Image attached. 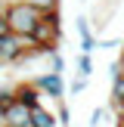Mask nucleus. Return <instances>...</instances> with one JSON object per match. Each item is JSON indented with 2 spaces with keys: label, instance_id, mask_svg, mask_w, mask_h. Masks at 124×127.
Instances as JSON below:
<instances>
[{
  "label": "nucleus",
  "instance_id": "a211bd4d",
  "mask_svg": "<svg viewBox=\"0 0 124 127\" xmlns=\"http://www.w3.org/2000/svg\"><path fill=\"white\" fill-rule=\"evenodd\" d=\"M118 127H121V124H118Z\"/></svg>",
  "mask_w": 124,
  "mask_h": 127
},
{
  "label": "nucleus",
  "instance_id": "9d476101",
  "mask_svg": "<svg viewBox=\"0 0 124 127\" xmlns=\"http://www.w3.org/2000/svg\"><path fill=\"white\" fill-rule=\"evenodd\" d=\"M74 31H78V37L96 34V31H93V25H90V16H81V12H78V19H74Z\"/></svg>",
  "mask_w": 124,
  "mask_h": 127
},
{
  "label": "nucleus",
  "instance_id": "7ed1b4c3",
  "mask_svg": "<svg viewBox=\"0 0 124 127\" xmlns=\"http://www.w3.org/2000/svg\"><path fill=\"white\" fill-rule=\"evenodd\" d=\"M34 84L40 87L43 96L56 99V102H62V99H65V93H68V87H65V81H62V74H59V71H43V74H37Z\"/></svg>",
  "mask_w": 124,
  "mask_h": 127
},
{
  "label": "nucleus",
  "instance_id": "f03ea898",
  "mask_svg": "<svg viewBox=\"0 0 124 127\" xmlns=\"http://www.w3.org/2000/svg\"><path fill=\"white\" fill-rule=\"evenodd\" d=\"M59 37H62V25H59V9L56 12H43L40 22L34 28V40L40 43V53L50 56L59 50Z\"/></svg>",
  "mask_w": 124,
  "mask_h": 127
},
{
  "label": "nucleus",
  "instance_id": "f3484780",
  "mask_svg": "<svg viewBox=\"0 0 124 127\" xmlns=\"http://www.w3.org/2000/svg\"><path fill=\"white\" fill-rule=\"evenodd\" d=\"M6 9H9V0H0V16H3Z\"/></svg>",
  "mask_w": 124,
  "mask_h": 127
},
{
  "label": "nucleus",
  "instance_id": "39448f33",
  "mask_svg": "<svg viewBox=\"0 0 124 127\" xmlns=\"http://www.w3.org/2000/svg\"><path fill=\"white\" fill-rule=\"evenodd\" d=\"M3 127H31V105H25V102L16 99L6 109V124Z\"/></svg>",
  "mask_w": 124,
  "mask_h": 127
},
{
  "label": "nucleus",
  "instance_id": "423d86ee",
  "mask_svg": "<svg viewBox=\"0 0 124 127\" xmlns=\"http://www.w3.org/2000/svg\"><path fill=\"white\" fill-rule=\"evenodd\" d=\"M16 99L25 102V105H31V109H37L40 99H43V93H40V87H37L34 81H28V84H19L16 87Z\"/></svg>",
  "mask_w": 124,
  "mask_h": 127
},
{
  "label": "nucleus",
  "instance_id": "dca6fc26",
  "mask_svg": "<svg viewBox=\"0 0 124 127\" xmlns=\"http://www.w3.org/2000/svg\"><path fill=\"white\" fill-rule=\"evenodd\" d=\"M102 124V109H93V115H90V127H99Z\"/></svg>",
  "mask_w": 124,
  "mask_h": 127
},
{
  "label": "nucleus",
  "instance_id": "f8f14e48",
  "mask_svg": "<svg viewBox=\"0 0 124 127\" xmlns=\"http://www.w3.org/2000/svg\"><path fill=\"white\" fill-rule=\"evenodd\" d=\"M50 71H65V56L59 53V50H56V53H50Z\"/></svg>",
  "mask_w": 124,
  "mask_h": 127
},
{
  "label": "nucleus",
  "instance_id": "0eeeda50",
  "mask_svg": "<svg viewBox=\"0 0 124 127\" xmlns=\"http://www.w3.org/2000/svg\"><path fill=\"white\" fill-rule=\"evenodd\" d=\"M31 127H59V121H56V112L43 109V105L31 109Z\"/></svg>",
  "mask_w": 124,
  "mask_h": 127
},
{
  "label": "nucleus",
  "instance_id": "ddd939ff",
  "mask_svg": "<svg viewBox=\"0 0 124 127\" xmlns=\"http://www.w3.org/2000/svg\"><path fill=\"white\" fill-rule=\"evenodd\" d=\"M31 6H37L40 12H56L59 9V0H28Z\"/></svg>",
  "mask_w": 124,
  "mask_h": 127
},
{
  "label": "nucleus",
  "instance_id": "f257e3e1",
  "mask_svg": "<svg viewBox=\"0 0 124 127\" xmlns=\"http://www.w3.org/2000/svg\"><path fill=\"white\" fill-rule=\"evenodd\" d=\"M40 16L43 12L37 6H31L28 0H9V9H6V22H9L12 34H34Z\"/></svg>",
  "mask_w": 124,
  "mask_h": 127
},
{
  "label": "nucleus",
  "instance_id": "2eb2a0df",
  "mask_svg": "<svg viewBox=\"0 0 124 127\" xmlns=\"http://www.w3.org/2000/svg\"><path fill=\"white\" fill-rule=\"evenodd\" d=\"M59 124L68 127V105H65V102H59Z\"/></svg>",
  "mask_w": 124,
  "mask_h": 127
},
{
  "label": "nucleus",
  "instance_id": "4468645a",
  "mask_svg": "<svg viewBox=\"0 0 124 127\" xmlns=\"http://www.w3.org/2000/svg\"><path fill=\"white\" fill-rule=\"evenodd\" d=\"M84 87H87V78H81V74H74V81H71V87H68V93H74V96H81V93H84Z\"/></svg>",
  "mask_w": 124,
  "mask_h": 127
},
{
  "label": "nucleus",
  "instance_id": "20e7f679",
  "mask_svg": "<svg viewBox=\"0 0 124 127\" xmlns=\"http://www.w3.org/2000/svg\"><path fill=\"white\" fill-rule=\"evenodd\" d=\"M118 6H121V0H96V3H93V9H90V25H93V31L112 25Z\"/></svg>",
  "mask_w": 124,
  "mask_h": 127
},
{
  "label": "nucleus",
  "instance_id": "9b49d317",
  "mask_svg": "<svg viewBox=\"0 0 124 127\" xmlns=\"http://www.w3.org/2000/svg\"><path fill=\"white\" fill-rule=\"evenodd\" d=\"M93 50H99V40H96V34H87V37H81V47H78V53H90V56H93Z\"/></svg>",
  "mask_w": 124,
  "mask_h": 127
},
{
  "label": "nucleus",
  "instance_id": "6ab92c4d",
  "mask_svg": "<svg viewBox=\"0 0 124 127\" xmlns=\"http://www.w3.org/2000/svg\"><path fill=\"white\" fill-rule=\"evenodd\" d=\"M121 62H124V59H121Z\"/></svg>",
  "mask_w": 124,
  "mask_h": 127
},
{
  "label": "nucleus",
  "instance_id": "6e6552de",
  "mask_svg": "<svg viewBox=\"0 0 124 127\" xmlns=\"http://www.w3.org/2000/svg\"><path fill=\"white\" fill-rule=\"evenodd\" d=\"M112 105L118 112H124V71L112 78Z\"/></svg>",
  "mask_w": 124,
  "mask_h": 127
},
{
  "label": "nucleus",
  "instance_id": "1a4fd4ad",
  "mask_svg": "<svg viewBox=\"0 0 124 127\" xmlns=\"http://www.w3.org/2000/svg\"><path fill=\"white\" fill-rule=\"evenodd\" d=\"M74 74H81V78H90L93 74V56L90 53H78V59H74Z\"/></svg>",
  "mask_w": 124,
  "mask_h": 127
}]
</instances>
